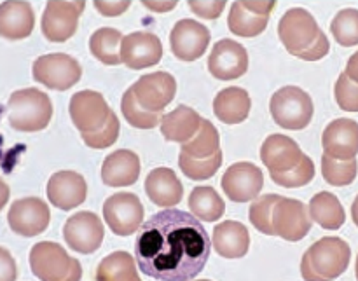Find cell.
<instances>
[{
	"label": "cell",
	"instance_id": "18",
	"mask_svg": "<svg viewBox=\"0 0 358 281\" xmlns=\"http://www.w3.org/2000/svg\"><path fill=\"white\" fill-rule=\"evenodd\" d=\"M121 58L131 70L149 69L163 58V44L152 31H133L122 38Z\"/></svg>",
	"mask_w": 358,
	"mask_h": 281
},
{
	"label": "cell",
	"instance_id": "11",
	"mask_svg": "<svg viewBox=\"0 0 358 281\" xmlns=\"http://www.w3.org/2000/svg\"><path fill=\"white\" fill-rule=\"evenodd\" d=\"M51 220L49 206L41 198H23L13 203L7 222L13 233L23 238H34L44 233Z\"/></svg>",
	"mask_w": 358,
	"mask_h": 281
},
{
	"label": "cell",
	"instance_id": "30",
	"mask_svg": "<svg viewBox=\"0 0 358 281\" xmlns=\"http://www.w3.org/2000/svg\"><path fill=\"white\" fill-rule=\"evenodd\" d=\"M122 34L115 28L103 27L90 37V51L103 65H121Z\"/></svg>",
	"mask_w": 358,
	"mask_h": 281
},
{
	"label": "cell",
	"instance_id": "14",
	"mask_svg": "<svg viewBox=\"0 0 358 281\" xmlns=\"http://www.w3.org/2000/svg\"><path fill=\"white\" fill-rule=\"evenodd\" d=\"M248 70V52L233 38H220L208 56V72L215 79H240Z\"/></svg>",
	"mask_w": 358,
	"mask_h": 281
},
{
	"label": "cell",
	"instance_id": "12",
	"mask_svg": "<svg viewBox=\"0 0 358 281\" xmlns=\"http://www.w3.org/2000/svg\"><path fill=\"white\" fill-rule=\"evenodd\" d=\"M69 112L73 126L80 133H91L105 126L112 108L105 101L103 94L86 89L79 91L70 98Z\"/></svg>",
	"mask_w": 358,
	"mask_h": 281
},
{
	"label": "cell",
	"instance_id": "31",
	"mask_svg": "<svg viewBox=\"0 0 358 281\" xmlns=\"http://www.w3.org/2000/svg\"><path fill=\"white\" fill-rule=\"evenodd\" d=\"M96 281H142L135 259L126 252H114L100 262Z\"/></svg>",
	"mask_w": 358,
	"mask_h": 281
},
{
	"label": "cell",
	"instance_id": "25",
	"mask_svg": "<svg viewBox=\"0 0 358 281\" xmlns=\"http://www.w3.org/2000/svg\"><path fill=\"white\" fill-rule=\"evenodd\" d=\"M212 245L224 259H241L250 250V234L241 222L226 220L213 229Z\"/></svg>",
	"mask_w": 358,
	"mask_h": 281
},
{
	"label": "cell",
	"instance_id": "47",
	"mask_svg": "<svg viewBox=\"0 0 358 281\" xmlns=\"http://www.w3.org/2000/svg\"><path fill=\"white\" fill-rule=\"evenodd\" d=\"M9 194H10L9 185H7L3 180H0V212H2L3 206L7 205V201H9Z\"/></svg>",
	"mask_w": 358,
	"mask_h": 281
},
{
	"label": "cell",
	"instance_id": "36",
	"mask_svg": "<svg viewBox=\"0 0 358 281\" xmlns=\"http://www.w3.org/2000/svg\"><path fill=\"white\" fill-rule=\"evenodd\" d=\"M358 173V163L355 159L339 161L334 157L324 154L322 156V175H324L325 182L336 187H345L350 185L357 178Z\"/></svg>",
	"mask_w": 358,
	"mask_h": 281
},
{
	"label": "cell",
	"instance_id": "22",
	"mask_svg": "<svg viewBox=\"0 0 358 281\" xmlns=\"http://www.w3.org/2000/svg\"><path fill=\"white\" fill-rule=\"evenodd\" d=\"M296 140L285 135H269L261 147V159L269 171H289L303 159Z\"/></svg>",
	"mask_w": 358,
	"mask_h": 281
},
{
	"label": "cell",
	"instance_id": "46",
	"mask_svg": "<svg viewBox=\"0 0 358 281\" xmlns=\"http://www.w3.org/2000/svg\"><path fill=\"white\" fill-rule=\"evenodd\" d=\"M345 73L353 80V82L358 84V51L355 52V55L350 56L348 63H346Z\"/></svg>",
	"mask_w": 358,
	"mask_h": 281
},
{
	"label": "cell",
	"instance_id": "41",
	"mask_svg": "<svg viewBox=\"0 0 358 281\" xmlns=\"http://www.w3.org/2000/svg\"><path fill=\"white\" fill-rule=\"evenodd\" d=\"M336 101L346 112H358V84L353 82L345 72L338 77L334 86Z\"/></svg>",
	"mask_w": 358,
	"mask_h": 281
},
{
	"label": "cell",
	"instance_id": "3",
	"mask_svg": "<svg viewBox=\"0 0 358 281\" xmlns=\"http://www.w3.org/2000/svg\"><path fill=\"white\" fill-rule=\"evenodd\" d=\"M352 248L341 238H322L308 248L301 261V275L306 281H334L348 269Z\"/></svg>",
	"mask_w": 358,
	"mask_h": 281
},
{
	"label": "cell",
	"instance_id": "35",
	"mask_svg": "<svg viewBox=\"0 0 358 281\" xmlns=\"http://www.w3.org/2000/svg\"><path fill=\"white\" fill-rule=\"evenodd\" d=\"M121 112L124 114V119L133 126V128L152 129L161 122V114L145 110V108L138 103L131 87L122 94Z\"/></svg>",
	"mask_w": 358,
	"mask_h": 281
},
{
	"label": "cell",
	"instance_id": "9",
	"mask_svg": "<svg viewBox=\"0 0 358 281\" xmlns=\"http://www.w3.org/2000/svg\"><path fill=\"white\" fill-rule=\"evenodd\" d=\"M86 9V2L49 0L42 14V34L49 42H65L76 34L79 17Z\"/></svg>",
	"mask_w": 358,
	"mask_h": 281
},
{
	"label": "cell",
	"instance_id": "4",
	"mask_svg": "<svg viewBox=\"0 0 358 281\" xmlns=\"http://www.w3.org/2000/svg\"><path fill=\"white\" fill-rule=\"evenodd\" d=\"M7 117L16 131H42L51 122L52 103L37 87L14 91L7 101Z\"/></svg>",
	"mask_w": 358,
	"mask_h": 281
},
{
	"label": "cell",
	"instance_id": "17",
	"mask_svg": "<svg viewBox=\"0 0 358 281\" xmlns=\"http://www.w3.org/2000/svg\"><path fill=\"white\" fill-rule=\"evenodd\" d=\"M222 189L227 198L234 203H248L259 198L264 185V175L259 166L252 163L231 164L222 177Z\"/></svg>",
	"mask_w": 358,
	"mask_h": 281
},
{
	"label": "cell",
	"instance_id": "10",
	"mask_svg": "<svg viewBox=\"0 0 358 281\" xmlns=\"http://www.w3.org/2000/svg\"><path fill=\"white\" fill-rule=\"evenodd\" d=\"M103 224L93 212H77L63 226L66 245L77 254H94L103 241Z\"/></svg>",
	"mask_w": 358,
	"mask_h": 281
},
{
	"label": "cell",
	"instance_id": "7",
	"mask_svg": "<svg viewBox=\"0 0 358 281\" xmlns=\"http://www.w3.org/2000/svg\"><path fill=\"white\" fill-rule=\"evenodd\" d=\"M31 75L42 86L55 91H66L83 77V66L73 56L51 52L37 58L31 66Z\"/></svg>",
	"mask_w": 358,
	"mask_h": 281
},
{
	"label": "cell",
	"instance_id": "26",
	"mask_svg": "<svg viewBox=\"0 0 358 281\" xmlns=\"http://www.w3.org/2000/svg\"><path fill=\"white\" fill-rule=\"evenodd\" d=\"M203 117L187 105H178L161 117V133L168 142L185 143L199 131Z\"/></svg>",
	"mask_w": 358,
	"mask_h": 281
},
{
	"label": "cell",
	"instance_id": "21",
	"mask_svg": "<svg viewBox=\"0 0 358 281\" xmlns=\"http://www.w3.org/2000/svg\"><path fill=\"white\" fill-rule=\"evenodd\" d=\"M35 27L34 9L24 0H7L0 3V37L21 41L30 37Z\"/></svg>",
	"mask_w": 358,
	"mask_h": 281
},
{
	"label": "cell",
	"instance_id": "38",
	"mask_svg": "<svg viewBox=\"0 0 358 281\" xmlns=\"http://www.w3.org/2000/svg\"><path fill=\"white\" fill-rule=\"evenodd\" d=\"M331 31L338 44L352 48L358 44V9H341L331 21Z\"/></svg>",
	"mask_w": 358,
	"mask_h": 281
},
{
	"label": "cell",
	"instance_id": "48",
	"mask_svg": "<svg viewBox=\"0 0 358 281\" xmlns=\"http://www.w3.org/2000/svg\"><path fill=\"white\" fill-rule=\"evenodd\" d=\"M352 219H353V222H355V226L358 227V196L352 205Z\"/></svg>",
	"mask_w": 358,
	"mask_h": 281
},
{
	"label": "cell",
	"instance_id": "39",
	"mask_svg": "<svg viewBox=\"0 0 358 281\" xmlns=\"http://www.w3.org/2000/svg\"><path fill=\"white\" fill-rule=\"evenodd\" d=\"M273 182L285 189H297L310 184L315 177V164L310 156L304 154L301 163L289 171H269Z\"/></svg>",
	"mask_w": 358,
	"mask_h": 281
},
{
	"label": "cell",
	"instance_id": "6",
	"mask_svg": "<svg viewBox=\"0 0 358 281\" xmlns=\"http://www.w3.org/2000/svg\"><path fill=\"white\" fill-rule=\"evenodd\" d=\"M273 121L285 129L299 131L313 119V100L304 89L297 86H285L276 91L269 101Z\"/></svg>",
	"mask_w": 358,
	"mask_h": 281
},
{
	"label": "cell",
	"instance_id": "5",
	"mask_svg": "<svg viewBox=\"0 0 358 281\" xmlns=\"http://www.w3.org/2000/svg\"><path fill=\"white\" fill-rule=\"evenodd\" d=\"M30 269L41 281H80L83 268L65 248L52 241H41L30 250Z\"/></svg>",
	"mask_w": 358,
	"mask_h": 281
},
{
	"label": "cell",
	"instance_id": "24",
	"mask_svg": "<svg viewBox=\"0 0 358 281\" xmlns=\"http://www.w3.org/2000/svg\"><path fill=\"white\" fill-rule=\"evenodd\" d=\"M145 192L154 205L161 208L177 206L184 198V185L170 168H156L145 178Z\"/></svg>",
	"mask_w": 358,
	"mask_h": 281
},
{
	"label": "cell",
	"instance_id": "15",
	"mask_svg": "<svg viewBox=\"0 0 358 281\" xmlns=\"http://www.w3.org/2000/svg\"><path fill=\"white\" fill-rule=\"evenodd\" d=\"M208 28L194 20H180L175 23L170 34V45L173 55L182 62H196L206 52L210 44Z\"/></svg>",
	"mask_w": 358,
	"mask_h": 281
},
{
	"label": "cell",
	"instance_id": "50",
	"mask_svg": "<svg viewBox=\"0 0 358 281\" xmlns=\"http://www.w3.org/2000/svg\"><path fill=\"white\" fill-rule=\"evenodd\" d=\"M201 281H210V280H201Z\"/></svg>",
	"mask_w": 358,
	"mask_h": 281
},
{
	"label": "cell",
	"instance_id": "49",
	"mask_svg": "<svg viewBox=\"0 0 358 281\" xmlns=\"http://www.w3.org/2000/svg\"><path fill=\"white\" fill-rule=\"evenodd\" d=\"M355 273H357V280H358V257H357V266H355Z\"/></svg>",
	"mask_w": 358,
	"mask_h": 281
},
{
	"label": "cell",
	"instance_id": "19",
	"mask_svg": "<svg viewBox=\"0 0 358 281\" xmlns=\"http://www.w3.org/2000/svg\"><path fill=\"white\" fill-rule=\"evenodd\" d=\"M45 192L52 206L69 212L86 201L87 184L80 173L65 170L58 171L49 178Z\"/></svg>",
	"mask_w": 358,
	"mask_h": 281
},
{
	"label": "cell",
	"instance_id": "44",
	"mask_svg": "<svg viewBox=\"0 0 358 281\" xmlns=\"http://www.w3.org/2000/svg\"><path fill=\"white\" fill-rule=\"evenodd\" d=\"M131 2L128 0H122V2H103V0H96L94 2V9L101 14V16H107V17H115V16H121L124 10L129 9Z\"/></svg>",
	"mask_w": 358,
	"mask_h": 281
},
{
	"label": "cell",
	"instance_id": "32",
	"mask_svg": "<svg viewBox=\"0 0 358 281\" xmlns=\"http://www.w3.org/2000/svg\"><path fill=\"white\" fill-rule=\"evenodd\" d=\"M189 210L205 222H217L226 213V203L213 187H196L189 196Z\"/></svg>",
	"mask_w": 358,
	"mask_h": 281
},
{
	"label": "cell",
	"instance_id": "8",
	"mask_svg": "<svg viewBox=\"0 0 358 281\" xmlns=\"http://www.w3.org/2000/svg\"><path fill=\"white\" fill-rule=\"evenodd\" d=\"M103 219L117 236H129L143 224V205L133 192H117L103 203Z\"/></svg>",
	"mask_w": 358,
	"mask_h": 281
},
{
	"label": "cell",
	"instance_id": "28",
	"mask_svg": "<svg viewBox=\"0 0 358 281\" xmlns=\"http://www.w3.org/2000/svg\"><path fill=\"white\" fill-rule=\"evenodd\" d=\"M269 14H261L245 6V2H234L227 16V27L238 37H257L266 30Z\"/></svg>",
	"mask_w": 358,
	"mask_h": 281
},
{
	"label": "cell",
	"instance_id": "34",
	"mask_svg": "<svg viewBox=\"0 0 358 281\" xmlns=\"http://www.w3.org/2000/svg\"><path fill=\"white\" fill-rule=\"evenodd\" d=\"M178 164H180L182 173L187 178H192V180H208L222 166V150H219V152L210 157H191L187 154L180 152Z\"/></svg>",
	"mask_w": 358,
	"mask_h": 281
},
{
	"label": "cell",
	"instance_id": "33",
	"mask_svg": "<svg viewBox=\"0 0 358 281\" xmlns=\"http://www.w3.org/2000/svg\"><path fill=\"white\" fill-rule=\"evenodd\" d=\"M220 150V136L215 126L203 119L199 131L189 142L182 143V152L191 157H210Z\"/></svg>",
	"mask_w": 358,
	"mask_h": 281
},
{
	"label": "cell",
	"instance_id": "37",
	"mask_svg": "<svg viewBox=\"0 0 358 281\" xmlns=\"http://www.w3.org/2000/svg\"><path fill=\"white\" fill-rule=\"evenodd\" d=\"M280 199H282V196L278 194H266L254 199L250 210H248V219L259 233L276 236L275 227H273V212H275V206Z\"/></svg>",
	"mask_w": 358,
	"mask_h": 281
},
{
	"label": "cell",
	"instance_id": "29",
	"mask_svg": "<svg viewBox=\"0 0 358 281\" xmlns=\"http://www.w3.org/2000/svg\"><path fill=\"white\" fill-rule=\"evenodd\" d=\"M310 215L324 229L338 231L345 224L346 213L338 196L331 192H318L310 201Z\"/></svg>",
	"mask_w": 358,
	"mask_h": 281
},
{
	"label": "cell",
	"instance_id": "45",
	"mask_svg": "<svg viewBox=\"0 0 358 281\" xmlns=\"http://www.w3.org/2000/svg\"><path fill=\"white\" fill-rule=\"evenodd\" d=\"M143 6L150 10H156V13H166V10H171L177 7V2L175 0H143Z\"/></svg>",
	"mask_w": 358,
	"mask_h": 281
},
{
	"label": "cell",
	"instance_id": "1",
	"mask_svg": "<svg viewBox=\"0 0 358 281\" xmlns=\"http://www.w3.org/2000/svg\"><path fill=\"white\" fill-rule=\"evenodd\" d=\"M212 252L205 226L192 213L164 208L138 229L135 259L140 271L156 281H192Z\"/></svg>",
	"mask_w": 358,
	"mask_h": 281
},
{
	"label": "cell",
	"instance_id": "16",
	"mask_svg": "<svg viewBox=\"0 0 358 281\" xmlns=\"http://www.w3.org/2000/svg\"><path fill=\"white\" fill-rule=\"evenodd\" d=\"M273 227L282 240L301 241L311 231L310 208L297 199L282 196L273 212Z\"/></svg>",
	"mask_w": 358,
	"mask_h": 281
},
{
	"label": "cell",
	"instance_id": "40",
	"mask_svg": "<svg viewBox=\"0 0 358 281\" xmlns=\"http://www.w3.org/2000/svg\"><path fill=\"white\" fill-rule=\"evenodd\" d=\"M119 131H121V124H119L117 115L110 112L105 126H101L96 131L80 133V136H83V142L91 149H107L112 143L117 142Z\"/></svg>",
	"mask_w": 358,
	"mask_h": 281
},
{
	"label": "cell",
	"instance_id": "23",
	"mask_svg": "<svg viewBox=\"0 0 358 281\" xmlns=\"http://www.w3.org/2000/svg\"><path fill=\"white\" fill-rule=\"evenodd\" d=\"M140 177V157L131 150H115L101 164V180L108 187H128Z\"/></svg>",
	"mask_w": 358,
	"mask_h": 281
},
{
	"label": "cell",
	"instance_id": "2",
	"mask_svg": "<svg viewBox=\"0 0 358 281\" xmlns=\"http://www.w3.org/2000/svg\"><path fill=\"white\" fill-rule=\"evenodd\" d=\"M278 37L287 51L304 62H317L327 56L331 44L310 10L292 7L278 23Z\"/></svg>",
	"mask_w": 358,
	"mask_h": 281
},
{
	"label": "cell",
	"instance_id": "13",
	"mask_svg": "<svg viewBox=\"0 0 358 281\" xmlns=\"http://www.w3.org/2000/svg\"><path fill=\"white\" fill-rule=\"evenodd\" d=\"M131 89L145 110L163 114L177 93V80L168 72H152L140 77Z\"/></svg>",
	"mask_w": 358,
	"mask_h": 281
},
{
	"label": "cell",
	"instance_id": "27",
	"mask_svg": "<svg viewBox=\"0 0 358 281\" xmlns=\"http://www.w3.org/2000/svg\"><path fill=\"white\" fill-rule=\"evenodd\" d=\"M252 108L250 94L241 87H226L213 100V114L226 124H240L248 117Z\"/></svg>",
	"mask_w": 358,
	"mask_h": 281
},
{
	"label": "cell",
	"instance_id": "42",
	"mask_svg": "<svg viewBox=\"0 0 358 281\" xmlns=\"http://www.w3.org/2000/svg\"><path fill=\"white\" fill-rule=\"evenodd\" d=\"M189 9L198 16L205 17V20H217L222 14L226 2L224 0H215V2H201V0H189Z\"/></svg>",
	"mask_w": 358,
	"mask_h": 281
},
{
	"label": "cell",
	"instance_id": "43",
	"mask_svg": "<svg viewBox=\"0 0 358 281\" xmlns=\"http://www.w3.org/2000/svg\"><path fill=\"white\" fill-rule=\"evenodd\" d=\"M17 268L13 255L0 247V281H16Z\"/></svg>",
	"mask_w": 358,
	"mask_h": 281
},
{
	"label": "cell",
	"instance_id": "20",
	"mask_svg": "<svg viewBox=\"0 0 358 281\" xmlns=\"http://www.w3.org/2000/svg\"><path fill=\"white\" fill-rule=\"evenodd\" d=\"M322 145L324 152L334 159H355L358 154V122L348 117L329 122L322 135Z\"/></svg>",
	"mask_w": 358,
	"mask_h": 281
}]
</instances>
